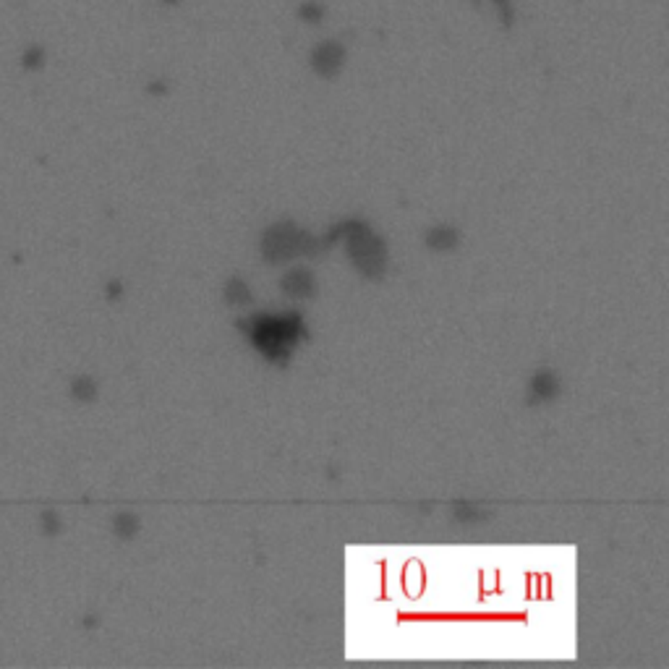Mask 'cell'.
I'll use <instances>...</instances> for the list:
<instances>
[{"instance_id":"cell-1","label":"cell","mask_w":669,"mask_h":669,"mask_svg":"<svg viewBox=\"0 0 669 669\" xmlns=\"http://www.w3.org/2000/svg\"><path fill=\"white\" fill-rule=\"evenodd\" d=\"M71 395L76 400H95L97 385L89 377H76L71 382Z\"/></svg>"},{"instance_id":"cell-2","label":"cell","mask_w":669,"mask_h":669,"mask_svg":"<svg viewBox=\"0 0 669 669\" xmlns=\"http://www.w3.org/2000/svg\"><path fill=\"white\" fill-rule=\"evenodd\" d=\"M40 523H42V534H45V536H58V534H61V518H58L56 510H45V512H42Z\"/></svg>"},{"instance_id":"cell-3","label":"cell","mask_w":669,"mask_h":669,"mask_svg":"<svg viewBox=\"0 0 669 669\" xmlns=\"http://www.w3.org/2000/svg\"><path fill=\"white\" fill-rule=\"evenodd\" d=\"M21 63H24L26 71H37V68H42V63H45V50L42 48H29L24 53V58H21Z\"/></svg>"},{"instance_id":"cell-4","label":"cell","mask_w":669,"mask_h":669,"mask_svg":"<svg viewBox=\"0 0 669 669\" xmlns=\"http://www.w3.org/2000/svg\"><path fill=\"white\" fill-rule=\"evenodd\" d=\"M115 531H118L120 536H128L131 531H134V518H128V515H120V518L115 520Z\"/></svg>"}]
</instances>
